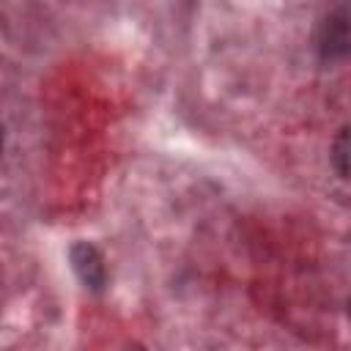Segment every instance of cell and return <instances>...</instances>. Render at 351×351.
Masks as SVG:
<instances>
[{
    "instance_id": "6da1fadb",
    "label": "cell",
    "mask_w": 351,
    "mask_h": 351,
    "mask_svg": "<svg viewBox=\"0 0 351 351\" xmlns=\"http://www.w3.org/2000/svg\"><path fill=\"white\" fill-rule=\"evenodd\" d=\"M346 143H348V132L343 129L340 132V137H337V151H335V156H337V173L346 178V173H348V167H346Z\"/></svg>"
}]
</instances>
